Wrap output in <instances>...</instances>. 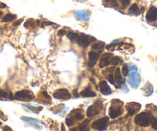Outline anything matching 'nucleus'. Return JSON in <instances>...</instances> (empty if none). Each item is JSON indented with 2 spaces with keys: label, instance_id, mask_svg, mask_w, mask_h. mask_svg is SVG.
<instances>
[{
  "label": "nucleus",
  "instance_id": "f257e3e1",
  "mask_svg": "<svg viewBox=\"0 0 157 131\" xmlns=\"http://www.w3.org/2000/svg\"><path fill=\"white\" fill-rule=\"evenodd\" d=\"M123 102L120 100H113L109 109V115L110 118H117L123 114Z\"/></svg>",
  "mask_w": 157,
  "mask_h": 131
},
{
  "label": "nucleus",
  "instance_id": "f03ea898",
  "mask_svg": "<svg viewBox=\"0 0 157 131\" xmlns=\"http://www.w3.org/2000/svg\"><path fill=\"white\" fill-rule=\"evenodd\" d=\"M84 118L83 111L82 109H76L71 111L69 115L66 120V123L68 126H71L75 124L76 122L80 121Z\"/></svg>",
  "mask_w": 157,
  "mask_h": 131
},
{
  "label": "nucleus",
  "instance_id": "7ed1b4c3",
  "mask_svg": "<svg viewBox=\"0 0 157 131\" xmlns=\"http://www.w3.org/2000/svg\"><path fill=\"white\" fill-rule=\"evenodd\" d=\"M151 118L148 113L142 112L140 114H137L134 118V122L136 124L141 126H148L151 123Z\"/></svg>",
  "mask_w": 157,
  "mask_h": 131
},
{
  "label": "nucleus",
  "instance_id": "20e7f679",
  "mask_svg": "<svg viewBox=\"0 0 157 131\" xmlns=\"http://www.w3.org/2000/svg\"><path fill=\"white\" fill-rule=\"evenodd\" d=\"M14 98L17 100H20V101L29 102L35 98V95L31 91L22 90V91H18L15 94Z\"/></svg>",
  "mask_w": 157,
  "mask_h": 131
},
{
  "label": "nucleus",
  "instance_id": "39448f33",
  "mask_svg": "<svg viewBox=\"0 0 157 131\" xmlns=\"http://www.w3.org/2000/svg\"><path fill=\"white\" fill-rule=\"evenodd\" d=\"M109 122V117H105L95 120L91 124V127L94 129H97L99 131H103L108 127Z\"/></svg>",
  "mask_w": 157,
  "mask_h": 131
},
{
  "label": "nucleus",
  "instance_id": "423d86ee",
  "mask_svg": "<svg viewBox=\"0 0 157 131\" xmlns=\"http://www.w3.org/2000/svg\"><path fill=\"white\" fill-rule=\"evenodd\" d=\"M102 110V104L101 101H97L90 106L86 111L87 117H92L98 115Z\"/></svg>",
  "mask_w": 157,
  "mask_h": 131
},
{
  "label": "nucleus",
  "instance_id": "0eeeda50",
  "mask_svg": "<svg viewBox=\"0 0 157 131\" xmlns=\"http://www.w3.org/2000/svg\"><path fill=\"white\" fill-rule=\"evenodd\" d=\"M53 97L54 98L58 99V100H67L71 98V94L67 89L61 88V89L57 90L53 93Z\"/></svg>",
  "mask_w": 157,
  "mask_h": 131
},
{
  "label": "nucleus",
  "instance_id": "6e6552de",
  "mask_svg": "<svg viewBox=\"0 0 157 131\" xmlns=\"http://www.w3.org/2000/svg\"><path fill=\"white\" fill-rule=\"evenodd\" d=\"M93 40H95V39H91L90 36L86 35L85 34H80L78 41H77V43L78 44V45L82 46L83 48H86L90 45Z\"/></svg>",
  "mask_w": 157,
  "mask_h": 131
},
{
  "label": "nucleus",
  "instance_id": "1a4fd4ad",
  "mask_svg": "<svg viewBox=\"0 0 157 131\" xmlns=\"http://www.w3.org/2000/svg\"><path fill=\"white\" fill-rule=\"evenodd\" d=\"M88 66L90 67H93V66L96 65V62L99 58V55L97 52H90L88 54Z\"/></svg>",
  "mask_w": 157,
  "mask_h": 131
},
{
  "label": "nucleus",
  "instance_id": "9d476101",
  "mask_svg": "<svg viewBox=\"0 0 157 131\" xmlns=\"http://www.w3.org/2000/svg\"><path fill=\"white\" fill-rule=\"evenodd\" d=\"M146 19L148 22H155L157 20V8L151 7L146 13Z\"/></svg>",
  "mask_w": 157,
  "mask_h": 131
},
{
  "label": "nucleus",
  "instance_id": "9b49d317",
  "mask_svg": "<svg viewBox=\"0 0 157 131\" xmlns=\"http://www.w3.org/2000/svg\"><path fill=\"white\" fill-rule=\"evenodd\" d=\"M140 107H141V105L136 103H129L126 105L128 114L130 116H133L134 114H136L140 111Z\"/></svg>",
  "mask_w": 157,
  "mask_h": 131
},
{
  "label": "nucleus",
  "instance_id": "f8f14e48",
  "mask_svg": "<svg viewBox=\"0 0 157 131\" xmlns=\"http://www.w3.org/2000/svg\"><path fill=\"white\" fill-rule=\"evenodd\" d=\"M112 57H113V55L110 53L103 54V55L101 58L100 61H99V67L101 68H103V67L108 66L110 64V60H111Z\"/></svg>",
  "mask_w": 157,
  "mask_h": 131
},
{
  "label": "nucleus",
  "instance_id": "ddd939ff",
  "mask_svg": "<svg viewBox=\"0 0 157 131\" xmlns=\"http://www.w3.org/2000/svg\"><path fill=\"white\" fill-rule=\"evenodd\" d=\"M99 89H100L101 93L104 95H109L112 94L111 88H110L109 86L108 85L106 81H102L99 82Z\"/></svg>",
  "mask_w": 157,
  "mask_h": 131
},
{
  "label": "nucleus",
  "instance_id": "4468645a",
  "mask_svg": "<svg viewBox=\"0 0 157 131\" xmlns=\"http://www.w3.org/2000/svg\"><path fill=\"white\" fill-rule=\"evenodd\" d=\"M89 123H90V120H85L83 122L79 123L77 126L69 129V131H90V129L87 128Z\"/></svg>",
  "mask_w": 157,
  "mask_h": 131
},
{
  "label": "nucleus",
  "instance_id": "2eb2a0df",
  "mask_svg": "<svg viewBox=\"0 0 157 131\" xmlns=\"http://www.w3.org/2000/svg\"><path fill=\"white\" fill-rule=\"evenodd\" d=\"M74 16L78 20L88 21L89 20V13L86 11H77L74 13Z\"/></svg>",
  "mask_w": 157,
  "mask_h": 131
},
{
  "label": "nucleus",
  "instance_id": "dca6fc26",
  "mask_svg": "<svg viewBox=\"0 0 157 131\" xmlns=\"http://www.w3.org/2000/svg\"><path fill=\"white\" fill-rule=\"evenodd\" d=\"M80 96H82V97H96V94L94 91H93L90 89V87H88L87 88H86L84 91H82V92L80 93Z\"/></svg>",
  "mask_w": 157,
  "mask_h": 131
},
{
  "label": "nucleus",
  "instance_id": "f3484780",
  "mask_svg": "<svg viewBox=\"0 0 157 131\" xmlns=\"http://www.w3.org/2000/svg\"><path fill=\"white\" fill-rule=\"evenodd\" d=\"M39 23V21L38 20L36 21L33 19H28V20L25 22L24 26H25V28H29H29L30 29H32V28H34L36 26V25Z\"/></svg>",
  "mask_w": 157,
  "mask_h": 131
},
{
  "label": "nucleus",
  "instance_id": "a211bd4d",
  "mask_svg": "<svg viewBox=\"0 0 157 131\" xmlns=\"http://www.w3.org/2000/svg\"><path fill=\"white\" fill-rule=\"evenodd\" d=\"M114 79L115 81H116L117 84H121L123 83V77H122L121 72H120V67H117L115 71V74H114Z\"/></svg>",
  "mask_w": 157,
  "mask_h": 131
},
{
  "label": "nucleus",
  "instance_id": "6ab92c4d",
  "mask_svg": "<svg viewBox=\"0 0 157 131\" xmlns=\"http://www.w3.org/2000/svg\"><path fill=\"white\" fill-rule=\"evenodd\" d=\"M103 5L105 6L113 7V8L119 7V3H118L117 0H104Z\"/></svg>",
  "mask_w": 157,
  "mask_h": 131
},
{
  "label": "nucleus",
  "instance_id": "aec40b11",
  "mask_svg": "<svg viewBox=\"0 0 157 131\" xmlns=\"http://www.w3.org/2000/svg\"><path fill=\"white\" fill-rule=\"evenodd\" d=\"M105 46V43L102 42H98L96 43H94L92 45L91 49L93 50H102Z\"/></svg>",
  "mask_w": 157,
  "mask_h": 131
},
{
  "label": "nucleus",
  "instance_id": "412c9836",
  "mask_svg": "<svg viewBox=\"0 0 157 131\" xmlns=\"http://www.w3.org/2000/svg\"><path fill=\"white\" fill-rule=\"evenodd\" d=\"M67 37H68V38L69 39V40L72 41V42H77L78 38H79V34H78V33L72 32V31H71V32L68 33Z\"/></svg>",
  "mask_w": 157,
  "mask_h": 131
},
{
  "label": "nucleus",
  "instance_id": "4be33fe9",
  "mask_svg": "<svg viewBox=\"0 0 157 131\" xmlns=\"http://www.w3.org/2000/svg\"><path fill=\"white\" fill-rule=\"evenodd\" d=\"M129 12L130 13H132V14H135V15H139L140 13V9H139L137 4L136 3L132 4V5L129 7Z\"/></svg>",
  "mask_w": 157,
  "mask_h": 131
},
{
  "label": "nucleus",
  "instance_id": "5701e85b",
  "mask_svg": "<svg viewBox=\"0 0 157 131\" xmlns=\"http://www.w3.org/2000/svg\"><path fill=\"white\" fill-rule=\"evenodd\" d=\"M16 19V15L11 14V13H9V14L6 15L2 19V22H12V21L15 20Z\"/></svg>",
  "mask_w": 157,
  "mask_h": 131
},
{
  "label": "nucleus",
  "instance_id": "b1692460",
  "mask_svg": "<svg viewBox=\"0 0 157 131\" xmlns=\"http://www.w3.org/2000/svg\"><path fill=\"white\" fill-rule=\"evenodd\" d=\"M2 98L13 99V96H12L11 94H9V93L6 92V91H3V90L0 89V99H2Z\"/></svg>",
  "mask_w": 157,
  "mask_h": 131
},
{
  "label": "nucleus",
  "instance_id": "393cba45",
  "mask_svg": "<svg viewBox=\"0 0 157 131\" xmlns=\"http://www.w3.org/2000/svg\"><path fill=\"white\" fill-rule=\"evenodd\" d=\"M119 61H120V58L118 56H115L111 58V60H110V64L113 66H116L117 65Z\"/></svg>",
  "mask_w": 157,
  "mask_h": 131
},
{
  "label": "nucleus",
  "instance_id": "a878e982",
  "mask_svg": "<svg viewBox=\"0 0 157 131\" xmlns=\"http://www.w3.org/2000/svg\"><path fill=\"white\" fill-rule=\"evenodd\" d=\"M122 73H123V76L126 77L129 74V67H128L127 64H124L122 67Z\"/></svg>",
  "mask_w": 157,
  "mask_h": 131
},
{
  "label": "nucleus",
  "instance_id": "bb28decb",
  "mask_svg": "<svg viewBox=\"0 0 157 131\" xmlns=\"http://www.w3.org/2000/svg\"><path fill=\"white\" fill-rule=\"evenodd\" d=\"M119 1H120V3L122 4L123 9L126 8V7L129 5V3H130V0H119Z\"/></svg>",
  "mask_w": 157,
  "mask_h": 131
},
{
  "label": "nucleus",
  "instance_id": "cd10ccee",
  "mask_svg": "<svg viewBox=\"0 0 157 131\" xmlns=\"http://www.w3.org/2000/svg\"><path fill=\"white\" fill-rule=\"evenodd\" d=\"M151 124H152V126L153 129H157V120L155 117H152L151 118Z\"/></svg>",
  "mask_w": 157,
  "mask_h": 131
},
{
  "label": "nucleus",
  "instance_id": "c85d7f7f",
  "mask_svg": "<svg viewBox=\"0 0 157 131\" xmlns=\"http://www.w3.org/2000/svg\"><path fill=\"white\" fill-rule=\"evenodd\" d=\"M109 76L107 77V79H108L109 82L110 83V84H113V85H115V79H114V77H113V75H112V74H109V75H108Z\"/></svg>",
  "mask_w": 157,
  "mask_h": 131
},
{
  "label": "nucleus",
  "instance_id": "c756f323",
  "mask_svg": "<svg viewBox=\"0 0 157 131\" xmlns=\"http://www.w3.org/2000/svg\"><path fill=\"white\" fill-rule=\"evenodd\" d=\"M22 21H23V19H19V20H18V21H16V22H15L13 24V26H18V25H19L21 23H22Z\"/></svg>",
  "mask_w": 157,
  "mask_h": 131
},
{
  "label": "nucleus",
  "instance_id": "7c9ffc66",
  "mask_svg": "<svg viewBox=\"0 0 157 131\" xmlns=\"http://www.w3.org/2000/svg\"><path fill=\"white\" fill-rule=\"evenodd\" d=\"M66 34V31L65 30H59L58 31V35L59 36H63L64 35Z\"/></svg>",
  "mask_w": 157,
  "mask_h": 131
},
{
  "label": "nucleus",
  "instance_id": "2f4dec72",
  "mask_svg": "<svg viewBox=\"0 0 157 131\" xmlns=\"http://www.w3.org/2000/svg\"><path fill=\"white\" fill-rule=\"evenodd\" d=\"M3 130L4 131H12V129L10 127H9L8 126H6L3 127Z\"/></svg>",
  "mask_w": 157,
  "mask_h": 131
},
{
  "label": "nucleus",
  "instance_id": "473e14b6",
  "mask_svg": "<svg viewBox=\"0 0 157 131\" xmlns=\"http://www.w3.org/2000/svg\"><path fill=\"white\" fill-rule=\"evenodd\" d=\"M6 7V5L5 3H2V2H0V9H4Z\"/></svg>",
  "mask_w": 157,
  "mask_h": 131
},
{
  "label": "nucleus",
  "instance_id": "72a5a7b5",
  "mask_svg": "<svg viewBox=\"0 0 157 131\" xmlns=\"http://www.w3.org/2000/svg\"><path fill=\"white\" fill-rule=\"evenodd\" d=\"M4 117H5V116H4L3 113H2V111H0V117H1V118L3 119V120H6V118H4Z\"/></svg>",
  "mask_w": 157,
  "mask_h": 131
},
{
  "label": "nucleus",
  "instance_id": "f704fd0d",
  "mask_svg": "<svg viewBox=\"0 0 157 131\" xmlns=\"http://www.w3.org/2000/svg\"><path fill=\"white\" fill-rule=\"evenodd\" d=\"M61 131H66V130H65L64 125H63V124H62V129H61Z\"/></svg>",
  "mask_w": 157,
  "mask_h": 131
},
{
  "label": "nucleus",
  "instance_id": "c9c22d12",
  "mask_svg": "<svg viewBox=\"0 0 157 131\" xmlns=\"http://www.w3.org/2000/svg\"><path fill=\"white\" fill-rule=\"evenodd\" d=\"M2 13L1 11H0V17H1V16H2Z\"/></svg>",
  "mask_w": 157,
  "mask_h": 131
},
{
  "label": "nucleus",
  "instance_id": "e433bc0d",
  "mask_svg": "<svg viewBox=\"0 0 157 131\" xmlns=\"http://www.w3.org/2000/svg\"><path fill=\"white\" fill-rule=\"evenodd\" d=\"M1 125H2V123H1V122H0V126H1Z\"/></svg>",
  "mask_w": 157,
  "mask_h": 131
}]
</instances>
